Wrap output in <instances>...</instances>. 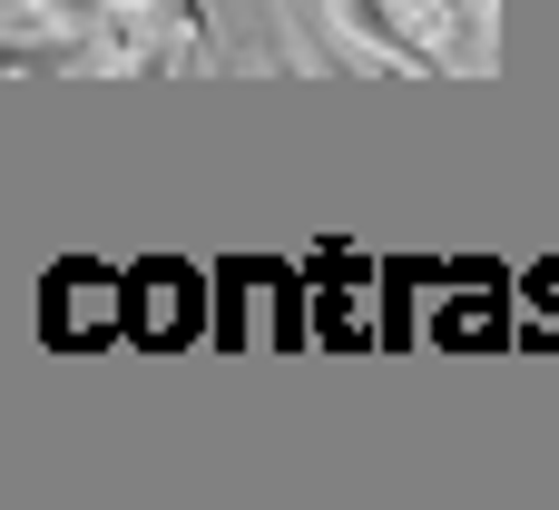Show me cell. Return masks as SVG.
<instances>
[{"instance_id": "cell-1", "label": "cell", "mask_w": 559, "mask_h": 510, "mask_svg": "<svg viewBox=\"0 0 559 510\" xmlns=\"http://www.w3.org/2000/svg\"><path fill=\"white\" fill-rule=\"evenodd\" d=\"M59 10H88V0H59Z\"/></svg>"}]
</instances>
